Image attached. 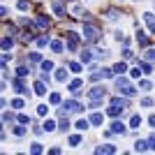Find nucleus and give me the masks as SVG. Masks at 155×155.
<instances>
[{
    "instance_id": "f257e3e1",
    "label": "nucleus",
    "mask_w": 155,
    "mask_h": 155,
    "mask_svg": "<svg viewBox=\"0 0 155 155\" xmlns=\"http://www.w3.org/2000/svg\"><path fill=\"white\" fill-rule=\"evenodd\" d=\"M81 35H84L86 42H97L102 32H100V28H97V26H93V23H84V32H81Z\"/></svg>"
},
{
    "instance_id": "f03ea898",
    "label": "nucleus",
    "mask_w": 155,
    "mask_h": 155,
    "mask_svg": "<svg viewBox=\"0 0 155 155\" xmlns=\"http://www.w3.org/2000/svg\"><path fill=\"white\" fill-rule=\"evenodd\" d=\"M116 88H118L120 93H123V95H127V97H132V95H134V88L130 86V81L123 77V74H120V77L116 79Z\"/></svg>"
},
{
    "instance_id": "7ed1b4c3",
    "label": "nucleus",
    "mask_w": 155,
    "mask_h": 155,
    "mask_svg": "<svg viewBox=\"0 0 155 155\" xmlns=\"http://www.w3.org/2000/svg\"><path fill=\"white\" fill-rule=\"evenodd\" d=\"M65 37H67V49H70V51H77V49H79V35L70 30Z\"/></svg>"
},
{
    "instance_id": "20e7f679",
    "label": "nucleus",
    "mask_w": 155,
    "mask_h": 155,
    "mask_svg": "<svg viewBox=\"0 0 155 155\" xmlns=\"http://www.w3.org/2000/svg\"><path fill=\"white\" fill-rule=\"evenodd\" d=\"M114 74H116L114 70H107V67H104V70H100V72H93V81H97V79H111Z\"/></svg>"
},
{
    "instance_id": "39448f33",
    "label": "nucleus",
    "mask_w": 155,
    "mask_h": 155,
    "mask_svg": "<svg viewBox=\"0 0 155 155\" xmlns=\"http://www.w3.org/2000/svg\"><path fill=\"white\" fill-rule=\"evenodd\" d=\"M84 107L77 102V100H65V104H63V111H81Z\"/></svg>"
},
{
    "instance_id": "423d86ee",
    "label": "nucleus",
    "mask_w": 155,
    "mask_h": 155,
    "mask_svg": "<svg viewBox=\"0 0 155 155\" xmlns=\"http://www.w3.org/2000/svg\"><path fill=\"white\" fill-rule=\"evenodd\" d=\"M70 14L74 16V19H81V16H84V9H81V5H77L74 0H70Z\"/></svg>"
},
{
    "instance_id": "0eeeda50",
    "label": "nucleus",
    "mask_w": 155,
    "mask_h": 155,
    "mask_svg": "<svg viewBox=\"0 0 155 155\" xmlns=\"http://www.w3.org/2000/svg\"><path fill=\"white\" fill-rule=\"evenodd\" d=\"M95 153H100V155L102 153H118V148L114 146V143H104V146H97Z\"/></svg>"
},
{
    "instance_id": "6e6552de",
    "label": "nucleus",
    "mask_w": 155,
    "mask_h": 155,
    "mask_svg": "<svg viewBox=\"0 0 155 155\" xmlns=\"http://www.w3.org/2000/svg\"><path fill=\"white\" fill-rule=\"evenodd\" d=\"M88 95H91L93 100H95V97H104V95H107V88H104V86H95V88H91Z\"/></svg>"
},
{
    "instance_id": "1a4fd4ad",
    "label": "nucleus",
    "mask_w": 155,
    "mask_h": 155,
    "mask_svg": "<svg viewBox=\"0 0 155 155\" xmlns=\"http://www.w3.org/2000/svg\"><path fill=\"white\" fill-rule=\"evenodd\" d=\"M111 104H114V107H120V109H127V107H130V100H127V97H114Z\"/></svg>"
},
{
    "instance_id": "9d476101",
    "label": "nucleus",
    "mask_w": 155,
    "mask_h": 155,
    "mask_svg": "<svg viewBox=\"0 0 155 155\" xmlns=\"http://www.w3.org/2000/svg\"><path fill=\"white\" fill-rule=\"evenodd\" d=\"M111 132H116V134H125V132H127V127H125L120 120H114V123H111Z\"/></svg>"
},
{
    "instance_id": "9b49d317",
    "label": "nucleus",
    "mask_w": 155,
    "mask_h": 155,
    "mask_svg": "<svg viewBox=\"0 0 155 155\" xmlns=\"http://www.w3.org/2000/svg\"><path fill=\"white\" fill-rule=\"evenodd\" d=\"M143 21L148 23L150 32H155V14H153V12H146V14H143Z\"/></svg>"
},
{
    "instance_id": "f8f14e48",
    "label": "nucleus",
    "mask_w": 155,
    "mask_h": 155,
    "mask_svg": "<svg viewBox=\"0 0 155 155\" xmlns=\"http://www.w3.org/2000/svg\"><path fill=\"white\" fill-rule=\"evenodd\" d=\"M81 86H84V81H81V79H74L70 84V91L74 93V95H79V93H81Z\"/></svg>"
},
{
    "instance_id": "ddd939ff",
    "label": "nucleus",
    "mask_w": 155,
    "mask_h": 155,
    "mask_svg": "<svg viewBox=\"0 0 155 155\" xmlns=\"http://www.w3.org/2000/svg\"><path fill=\"white\" fill-rule=\"evenodd\" d=\"M35 93H37V95H46V84H44V79L35 81Z\"/></svg>"
},
{
    "instance_id": "4468645a",
    "label": "nucleus",
    "mask_w": 155,
    "mask_h": 155,
    "mask_svg": "<svg viewBox=\"0 0 155 155\" xmlns=\"http://www.w3.org/2000/svg\"><path fill=\"white\" fill-rule=\"evenodd\" d=\"M51 7H53V12L58 14V16H67V12H65V7L60 5L58 0H53V2H51Z\"/></svg>"
},
{
    "instance_id": "2eb2a0df",
    "label": "nucleus",
    "mask_w": 155,
    "mask_h": 155,
    "mask_svg": "<svg viewBox=\"0 0 155 155\" xmlns=\"http://www.w3.org/2000/svg\"><path fill=\"white\" fill-rule=\"evenodd\" d=\"M12 84H14V88H16V91H19V93H23V95H26V93H28L26 84H23L21 79H12Z\"/></svg>"
},
{
    "instance_id": "dca6fc26",
    "label": "nucleus",
    "mask_w": 155,
    "mask_h": 155,
    "mask_svg": "<svg viewBox=\"0 0 155 155\" xmlns=\"http://www.w3.org/2000/svg\"><path fill=\"white\" fill-rule=\"evenodd\" d=\"M35 23H37V28H49V23H51V21H49V16H37V19H35Z\"/></svg>"
},
{
    "instance_id": "f3484780",
    "label": "nucleus",
    "mask_w": 155,
    "mask_h": 155,
    "mask_svg": "<svg viewBox=\"0 0 155 155\" xmlns=\"http://www.w3.org/2000/svg\"><path fill=\"white\" fill-rule=\"evenodd\" d=\"M56 81H60V84L67 81V70H65V67H60V70L56 72Z\"/></svg>"
},
{
    "instance_id": "a211bd4d",
    "label": "nucleus",
    "mask_w": 155,
    "mask_h": 155,
    "mask_svg": "<svg viewBox=\"0 0 155 155\" xmlns=\"http://www.w3.org/2000/svg\"><path fill=\"white\" fill-rule=\"evenodd\" d=\"M137 42H139L141 46H148V37H146L141 30H137Z\"/></svg>"
},
{
    "instance_id": "6ab92c4d",
    "label": "nucleus",
    "mask_w": 155,
    "mask_h": 155,
    "mask_svg": "<svg viewBox=\"0 0 155 155\" xmlns=\"http://www.w3.org/2000/svg\"><path fill=\"white\" fill-rule=\"evenodd\" d=\"M14 46V39L12 37H2V51H9Z\"/></svg>"
},
{
    "instance_id": "aec40b11",
    "label": "nucleus",
    "mask_w": 155,
    "mask_h": 155,
    "mask_svg": "<svg viewBox=\"0 0 155 155\" xmlns=\"http://www.w3.org/2000/svg\"><path fill=\"white\" fill-rule=\"evenodd\" d=\"M114 72H116V74H123V72H127V65L125 63H116L114 65Z\"/></svg>"
},
{
    "instance_id": "412c9836",
    "label": "nucleus",
    "mask_w": 155,
    "mask_h": 155,
    "mask_svg": "<svg viewBox=\"0 0 155 155\" xmlns=\"http://www.w3.org/2000/svg\"><path fill=\"white\" fill-rule=\"evenodd\" d=\"M102 120H104L102 114H93V116H91V123L93 125H102Z\"/></svg>"
},
{
    "instance_id": "4be33fe9",
    "label": "nucleus",
    "mask_w": 155,
    "mask_h": 155,
    "mask_svg": "<svg viewBox=\"0 0 155 155\" xmlns=\"http://www.w3.org/2000/svg\"><path fill=\"white\" fill-rule=\"evenodd\" d=\"M51 49L56 53H60V51H63V42H60V39H53V42H51Z\"/></svg>"
},
{
    "instance_id": "5701e85b",
    "label": "nucleus",
    "mask_w": 155,
    "mask_h": 155,
    "mask_svg": "<svg viewBox=\"0 0 155 155\" xmlns=\"http://www.w3.org/2000/svg\"><path fill=\"white\" fill-rule=\"evenodd\" d=\"M146 148H148V141H137L134 143V150H137V153H141V150H146Z\"/></svg>"
},
{
    "instance_id": "b1692460",
    "label": "nucleus",
    "mask_w": 155,
    "mask_h": 155,
    "mask_svg": "<svg viewBox=\"0 0 155 155\" xmlns=\"http://www.w3.org/2000/svg\"><path fill=\"white\" fill-rule=\"evenodd\" d=\"M141 125V116H132L130 118V127H139Z\"/></svg>"
},
{
    "instance_id": "393cba45",
    "label": "nucleus",
    "mask_w": 155,
    "mask_h": 155,
    "mask_svg": "<svg viewBox=\"0 0 155 155\" xmlns=\"http://www.w3.org/2000/svg\"><path fill=\"white\" fill-rule=\"evenodd\" d=\"M120 111H123V109H120V107H114V104H111V107H109V111H107V114H109V116H114V118H116L118 114H120Z\"/></svg>"
},
{
    "instance_id": "a878e982",
    "label": "nucleus",
    "mask_w": 155,
    "mask_h": 155,
    "mask_svg": "<svg viewBox=\"0 0 155 155\" xmlns=\"http://www.w3.org/2000/svg\"><path fill=\"white\" fill-rule=\"evenodd\" d=\"M107 16H109L111 21H116V19H120V12H118V9H109V12H107Z\"/></svg>"
},
{
    "instance_id": "bb28decb",
    "label": "nucleus",
    "mask_w": 155,
    "mask_h": 155,
    "mask_svg": "<svg viewBox=\"0 0 155 155\" xmlns=\"http://www.w3.org/2000/svg\"><path fill=\"white\" fill-rule=\"evenodd\" d=\"M91 60H93L91 51H84V53H81V63H84V65H88V63H91Z\"/></svg>"
},
{
    "instance_id": "cd10ccee",
    "label": "nucleus",
    "mask_w": 155,
    "mask_h": 155,
    "mask_svg": "<svg viewBox=\"0 0 155 155\" xmlns=\"http://www.w3.org/2000/svg\"><path fill=\"white\" fill-rule=\"evenodd\" d=\"M16 74H19V77H28V74H30V70H28L26 65H21L19 70H16Z\"/></svg>"
},
{
    "instance_id": "c85d7f7f",
    "label": "nucleus",
    "mask_w": 155,
    "mask_h": 155,
    "mask_svg": "<svg viewBox=\"0 0 155 155\" xmlns=\"http://www.w3.org/2000/svg\"><path fill=\"white\" fill-rule=\"evenodd\" d=\"M42 70H44V72H51L53 70V63H51V60H42Z\"/></svg>"
},
{
    "instance_id": "c756f323",
    "label": "nucleus",
    "mask_w": 155,
    "mask_h": 155,
    "mask_svg": "<svg viewBox=\"0 0 155 155\" xmlns=\"http://www.w3.org/2000/svg\"><path fill=\"white\" fill-rule=\"evenodd\" d=\"M139 70H143L146 74H150V63H146V60H141L139 63Z\"/></svg>"
},
{
    "instance_id": "7c9ffc66",
    "label": "nucleus",
    "mask_w": 155,
    "mask_h": 155,
    "mask_svg": "<svg viewBox=\"0 0 155 155\" xmlns=\"http://www.w3.org/2000/svg\"><path fill=\"white\" fill-rule=\"evenodd\" d=\"M79 143H81V137H79V134H72L70 137V146H79Z\"/></svg>"
},
{
    "instance_id": "2f4dec72",
    "label": "nucleus",
    "mask_w": 155,
    "mask_h": 155,
    "mask_svg": "<svg viewBox=\"0 0 155 155\" xmlns=\"http://www.w3.org/2000/svg\"><path fill=\"white\" fill-rule=\"evenodd\" d=\"M16 7H19L21 12H26L28 7H30V2H28V0H19V5H16Z\"/></svg>"
},
{
    "instance_id": "473e14b6",
    "label": "nucleus",
    "mask_w": 155,
    "mask_h": 155,
    "mask_svg": "<svg viewBox=\"0 0 155 155\" xmlns=\"http://www.w3.org/2000/svg\"><path fill=\"white\" fill-rule=\"evenodd\" d=\"M42 150H44V148H42V143H32V146H30V153H35V155L42 153Z\"/></svg>"
},
{
    "instance_id": "72a5a7b5",
    "label": "nucleus",
    "mask_w": 155,
    "mask_h": 155,
    "mask_svg": "<svg viewBox=\"0 0 155 155\" xmlns=\"http://www.w3.org/2000/svg\"><path fill=\"white\" fill-rule=\"evenodd\" d=\"M53 130H56L53 120H46V123H44V132H53Z\"/></svg>"
},
{
    "instance_id": "f704fd0d",
    "label": "nucleus",
    "mask_w": 155,
    "mask_h": 155,
    "mask_svg": "<svg viewBox=\"0 0 155 155\" xmlns=\"http://www.w3.org/2000/svg\"><path fill=\"white\" fill-rule=\"evenodd\" d=\"M14 134H16V137H23V134H26V127L16 125V127H14Z\"/></svg>"
},
{
    "instance_id": "c9c22d12",
    "label": "nucleus",
    "mask_w": 155,
    "mask_h": 155,
    "mask_svg": "<svg viewBox=\"0 0 155 155\" xmlns=\"http://www.w3.org/2000/svg\"><path fill=\"white\" fill-rule=\"evenodd\" d=\"M49 102H51V104H58V102H60V95H58V93H51V97H49Z\"/></svg>"
},
{
    "instance_id": "e433bc0d",
    "label": "nucleus",
    "mask_w": 155,
    "mask_h": 155,
    "mask_svg": "<svg viewBox=\"0 0 155 155\" xmlns=\"http://www.w3.org/2000/svg\"><path fill=\"white\" fill-rule=\"evenodd\" d=\"M88 123H91V120H84V118H81V120L77 123V127L79 130H88Z\"/></svg>"
},
{
    "instance_id": "4c0bfd02",
    "label": "nucleus",
    "mask_w": 155,
    "mask_h": 155,
    "mask_svg": "<svg viewBox=\"0 0 155 155\" xmlns=\"http://www.w3.org/2000/svg\"><path fill=\"white\" fill-rule=\"evenodd\" d=\"M148 148H150V150H155V132L148 137Z\"/></svg>"
},
{
    "instance_id": "58836bf2",
    "label": "nucleus",
    "mask_w": 155,
    "mask_h": 155,
    "mask_svg": "<svg viewBox=\"0 0 155 155\" xmlns=\"http://www.w3.org/2000/svg\"><path fill=\"white\" fill-rule=\"evenodd\" d=\"M19 123H21V125H26V123H30V118H28L26 114H19Z\"/></svg>"
},
{
    "instance_id": "ea45409f",
    "label": "nucleus",
    "mask_w": 155,
    "mask_h": 155,
    "mask_svg": "<svg viewBox=\"0 0 155 155\" xmlns=\"http://www.w3.org/2000/svg\"><path fill=\"white\" fill-rule=\"evenodd\" d=\"M30 60H32V63H39V60H42V56H39L37 51H32V53H30Z\"/></svg>"
},
{
    "instance_id": "a19ab883",
    "label": "nucleus",
    "mask_w": 155,
    "mask_h": 155,
    "mask_svg": "<svg viewBox=\"0 0 155 155\" xmlns=\"http://www.w3.org/2000/svg\"><path fill=\"white\" fill-rule=\"evenodd\" d=\"M67 67H70L72 72H81V65H79V63H70Z\"/></svg>"
},
{
    "instance_id": "79ce46f5",
    "label": "nucleus",
    "mask_w": 155,
    "mask_h": 155,
    "mask_svg": "<svg viewBox=\"0 0 155 155\" xmlns=\"http://www.w3.org/2000/svg\"><path fill=\"white\" fill-rule=\"evenodd\" d=\"M49 44V37H37V46H46Z\"/></svg>"
},
{
    "instance_id": "37998d69",
    "label": "nucleus",
    "mask_w": 155,
    "mask_h": 155,
    "mask_svg": "<svg viewBox=\"0 0 155 155\" xmlns=\"http://www.w3.org/2000/svg\"><path fill=\"white\" fill-rule=\"evenodd\" d=\"M12 107H14V109H21V107H23V100H14Z\"/></svg>"
},
{
    "instance_id": "c03bdc74",
    "label": "nucleus",
    "mask_w": 155,
    "mask_h": 155,
    "mask_svg": "<svg viewBox=\"0 0 155 155\" xmlns=\"http://www.w3.org/2000/svg\"><path fill=\"white\" fill-rule=\"evenodd\" d=\"M37 114H39V116H44V114H46V104H39V107H37Z\"/></svg>"
},
{
    "instance_id": "a18cd8bd",
    "label": "nucleus",
    "mask_w": 155,
    "mask_h": 155,
    "mask_svg": "<svg viewBox=\"0 0 155 155\" xmlns=\"http://www.w3.org/2000/svg\"><path fill=\"white\" fill-rule=\"evenodd\" d=\"M146 58H148V60H155V49H148V53H146Z\"/></svg>"
},
{
    "instance_id": "49530a36",
    "label": "nucleus",
    "mask_w": 155,
    "mask_h": 155,
    "mask_svg": "<svg viewBox=\"0 0 155 155\" xmlns=\"http://www.w3.org/2000/svg\"><path fill=\"white\" fill-rule=\"evenodd\" d=\"M141 104H143V107H150V104H153V100H150V97H143Z\"/></svg>"
},
{
    "instance_id": "de8ad7c7",
    "label": "nucleus",
    "mask_w": 155,
    "mask_h": 155,
    "mask_svg": "<svg viewBox=\"0 0 155 155\" xmlns=\"http://www.w3.org/2000/svg\"><path fill=\"white\" fill-rule=\"evenodd\" d=\"M123 58H125V60L132 58V51H130V49H125V51H123Z\"/></svg>"
},
{
    "instance_id": "09e8293b",
    "label": "nucleus",
    "mask_w": 155,
    "mask_h": 155,
    "mask_svg": "<svg viewBox=\"0 0 155 155\" xmlns=\"http://www.w3.org/2000/svg\"><path fill=\"white\" fill-rule=\"evenodd\" d=\"M139 86H141L143 91H148V88H150V81H141V84H139Z\"/></svg>"
}]
</instances>
